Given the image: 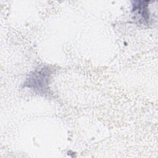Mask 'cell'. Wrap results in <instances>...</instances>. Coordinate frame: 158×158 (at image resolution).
I'll list each match as a JSON object with an SVG mask.
<instances>
[{
    "instance_id": "1",
    "label": "cell",
    "mask_w": 158,
    "mask_h": 158,
    "mask_svg": "<svg viewBox=\"0 0 158 158\" xmlns=\"http://www.w3.org/2000/svg\"><path fill=\"white\" fill-rule=\"evenodd\" d=\"M51 70L48 67H42L31 72L23 84L39 94H44L48 89Z\"/></svg>"
},
{
    "instance_id": "2",
    "label": "cell",
    "mask_w": 158,
    "mask_h": 158,
    "mask_svg": "<svg viewBox=\"0 0 158 158\" xmlns=\"http://www.w3.org/2000/svg\"><path fill=\"white\" fill-rule=\"evenodd\" d=\"M131 13L133 20L138 25H147L150 22L149 1H132Z\"/></svg>"
}]
</instances>
